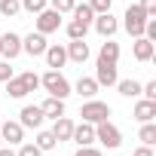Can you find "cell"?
Wrapping results in <instances>:
<instances>
[{
  "label": "cell",
  "instance_id": "cell-1",
  "mask_svg": "<svg viewBox=\"0 0 156 156\" xmlns=\"http://www.w3.org/2000/svg\"><path fill=\"white\" fill-rule=\"evenodd\" d=\"M40 86H43L52 98H67V95H70V83L64 80V73H61V70H52V67L40 76Z\"/></svg>",
  "mask_w": 156,
  "mask_h": 156
},
{
  "label": "cell",
  "instance_id": "cell-2",
  "mask_svg": "<svg viewBox=\"0 0 156 156\" xmlns=\"http://www.w3.org/2000/svg\"><path fill=\"white\" fill-rule=\"evenodd\" d=\"M95 141L104 144L107 150H116V147L122 144V132H119L110 119H101V122H95Z\"/></svg>",
  "mask_w": 156,
  "mask_h": 156
},
{
  "label": "cell",
  "instance_id": "cell-3",
  "mask_svg": "<svg viewBox=\"0 0 156 156\" xmlns=\"http://www.w3.org/2000/svg\"><path fill=\"white\" fill-rule=\"evenodd\" d=\"M144 25H147V12L138 3H132L122 16V28L129 31V37H144Z\"/></svg>",
  "mask_w": 156,
  "mask_h": 156
},
{
  "label": "cell",
  "instance_id": "cell-4",
  "mask_svg": "<svg viewBox=\"0 0 156 156\" xmlns=\"http://www.w3.org/2000/svg\"><path fill=\"white\" fill-rule=\"evenodd\" d=\"M110 113H113L110 104H104V101H98V98H89V101L80 107V116H83L86 122H92V126L101 122V119H110Z\"/></svg>",
  "mask_w": 156,
  "mask_h": 156
},
{
  "label": "cell",
  "instance_id": "cell-5",
  "mask_svg": "<svg viewBox=\"0 0 156 156\" xmlns=\"http://www.w3.org/2000/svg\"><path fill=\"white\" fill-rule=\"evenodd\" d=\"M61 28V12H55L52 6H46L43 12H37V31L40 34H55Z\"/></svg>",
  "mask_w": 156,
  "mask_h": 156
},
{
  "label": "cell",
  "instance_id": "cell-6",
  "mask_svg": "<svg viewBox=\"0 0 156 156\" xmlns=\"http://www.w3.org/2000/svg\"><path fill=\"white\" fill-rule=\"evenodd\" d=\"M95 80H98V86H116V80H119L116 61H104V58H98V64H95Z\"/></svg>",
  "mask_w": 156,
  "mask_h": 156
},
{
  "label": "cell",
  "instance_id": "cell-7",
  "mask_svg": "<svg viewBox=\"0 0 156 156\" xmlns=\"http://www.w3.org/2000/svg\"><path fill=\"white\" fill-rule=\"evenodd\" d=\"M0 55H3L6 61L19 58V55H22V37H19V34H12V31L0 34Z\"/></svg>",
  "mask_w": 156,
  "mask_h": 156
},
{
  "label": "cell",
  "instance_id": "cell-8",
  "mask_svg": "<svg viewBox=\"0 0 156 156\" xmlns=\"http://www.w3.org/2000/svg\"><path fill=\"white\" fill-rule=\"evenodd\" d=\"M0 138H3L9 147L12 144H22L25 141V126L19 119H3V122H0Z\"/></svg>",
  "mask_w": 156,
  "mask_h": 156
},
{
  "label": "cell",
  "instance_id": "cell-9",
  "mask_svg": "<svg viewBox=\"0 0 156 156\" xmlns=\"http://www.w3.org/2000/svg\"><path fill=\"white\" fill-rule=\"evenodd\" d=\"M46 46H49V43H46V34H40V31H31L28 37H22V52H28V55H34V58L43 55Z\"/></svg>",
  "mask_w": 156,
  "mask_h": 156
},
{
  "label": "cell",
  "instance_id": "cell-10",
  "mask_svg": "<svg viewBox=\"0 0 156 156\" xmlns=\"http://www.w3.org/2000/svg\"><path fill=\"white\" fill-rule=\"evenodd\" d=\"M43 110H40V104H25L22 107V113H19V122L25 126V129H40L43 126Z\"/></svg>",
  "mask_w": 156,
  "mask_h": 156
},
{
  "label": "cell",
  "instance_id": "cell-11",
  "mask_svg": "<svg viewBox=\"0 0 156 156\" xmlns=\"http://www.w3.org/2000/svg\"><path fill=\"white\" fill-rule=\"evenodd\" d=\"M70 141L76 144V147H86V144H95V126L92 122H80V126H76L73 122V135H70Z\"/></svg>",
  "mask_w": 156,
  "mask_h": 156
},
{
  "label": "cell",
  "instance_id": "cell-12",
  "mask_svg": "<svg viewBox=\"0 0 156 156\" xmlns=\"http://www.w3.org/2000/svg\"><path fill=\"white\" fill-rule=\"evenodd\" d=\"M92 25H95V31H98V34H101L104 40H107V37H113V34L119 31V22H116V19H113L110 12H98Z\"/></svg>",
  "mask_w": 156,
  "mask_h": 156
},
{
  "label": "cell",
  "instance_id": "cell-13",
  "mask_svg": "<svg viewBox=\"0 0 156 156\" xmlns=\"http://www.w3.org/2000/svg\"><path fill=\"white\" fill-rule=\"evenodd\" d=\"M43 58H46V67H52V70H58V67H64V61H67V52H64V46H58V43H52V46H46V52H43Z\"/></svg>",
  "mask_w": 156,
  "mask_h": 156
},
{
  "label": "cell",
  "instance_id": "cell-14",
  "mask_svg": "<svg viewBox=\"0 0 156 156\" xmlns=\"http://www.w3.org/2000/svg\"><path fill=\"white\" fill-rule=\"evenodd\" d=\"M64 52H67V61H76V64H83V61L89 58V46H86V40H70V43L64 46Z\"/></svg>",
  "mask_w": 156,
  "mask_h": 156
},
{
  "label": "cell",
  "instance_id": "cell-15",
  "mask_svg": "<svg viewBox=\"0 0 156 156\" xmlns=\"http://www.w3.org/2000/svg\"><path fill=\"white\" fill-rule=\"evenodd\" d=\"M73 89H76V95H80V98H86V101H89V98H95V95H98V89H101V86H98L95 76H80Z\"/></svg>",
  "mask_w": 156,
  "mask_h": 156
},
{
  "label": "cell",
  "instance_id": "cell-16",
  "mask_svg": "<svg viewBox=\"0 0 156 156\" xmlns=\"http://www.w3.org/2000/svg\"><path fill=\"white\" fill-rule=\"evenodd\" d=\"M135 119H138V122H153V119H156V101L141 98V101L135 104Z\"/></svg>",
  "mask_w": 156,
  "mask_h": 156
},
{
  "label": "cell",
  "instance_id": "cell-17",
  "mask_svg": "<svg viewBox=\"0 0 156 156\" xmlns=\"http://www.w3.org/2000/svg\"><path fill=\"white\" fill-rule=\"evenodd\" d=\"M52 135H55V141L61 144V141H70V135H73V119L70 116H58L55 119V126L49 129Z\"/></svg>",
  "mask_w": 156,
  "mask_h": 156
},
{
  "label": "cell",
  "instance_id": "cell-18",
  "mask_svg": "<svg viewBox=\"0 0 156 156\" xmlns=\"http://www.w3.org/2000/svg\"><path fill=\"white\" fill-rule=\"evenodd\" d=\"M40 110H43V116H49V119H58V116H64V98H46L43 104H40Z\"/></svg>",
  "mask_w": 156,
  "mask_h": 156
},
{
  "label": "cell",
  "instance_id": "cell-19",
  "mask_svg": "<svg viewBox=\"0 0 156 156\" xmlns=\"http://www.w3.org/2000/svg\"><path fill=\"white\" fill-rule=\"evenodd\" d=\"M132 52H135V58H138V61H153V43H150L147 37H135Z\"/></svg>",
  "mask_w": 156,
  "mask_h": 156
},
{
  "label": "cell",
  "instance_id": "cell-20",
  "mask_svg": "<svg viewBox=\"0 0 156 156\" xmlns=\"http://www.w3.org/2000/svg\"><path fill=\"white\" fill-rule=\"evenodd\" d=\"M70 12H73V19H76V22H83V25H89V28H92L95 12H92V6H89V3H73V9H70Z\"/></svg>",
  "mask_w": 156,
  "mask_h": 156
},
{
  "label": "cell",
  "instance_id": "cell-21",
  "mask_svg": "<svg viewBox=\"0 0 156 156\" xmlns=\"http://www.w3.org/2000/svg\"><path fill=\"white\" fill-rule=\"evenodd\" d=\"M116 89L122 98H138L141 95V83L138 80H116Z\"/></svg>",
  "mask_w": 156,
  "mask_h": 156
},
{
  "label": "cell",
  "instance_id": "cell-22",
  "mask_svg": "<svg viewBox=\"0 0 156 156\" xmlns=\"http://www.w3.org/2000/svg\"><path fill=\"white\" fill-rule=\"evenodd\" d=\"M98 58H104V61H119V43H113V37H107V43H101Z\"/></svg>",
  "mask_w": 156,
  "mask_h": 156
},
{
  "label": "cell",
  "instance_id": "cell-23",
  "mask_svg": "<svg viewBox=\"0 0 156 156\" xmlns=\"http://www.w3.org/2000/svg\"><path fill=\"white\" fill-rule=\"evenodd\" d=\"M138 141L153 147L156 144V122H141V132H138Z\"/></svg>",
  "mask_w": 156,
  "mask_h": 156
},
{
  "label": "cell",
  "instance_id": "cell-24",
  "mask_svg": "<svg viewBox=\"0 0 156 156\" xmlns=\"http://www.w3.org/2000/svg\"><path fill=\"white\" fill-rule=\"evenodd\" d=\"M6 95H9V98H16V101L28 95V89H25V83L19 80V76H12V80H6Z\"/></svg>",
  "mask_w": 156,
  "mask_h": 156
},
{
  "label": "cell",
  "instance_id": "cell-25",
  "mask_svg": "<svg viewBox=\"0 0 156 156\" xmlns=\"http://www.w3.org/2000/svg\"><path fill=\"white\" fill-rule=\"evenodd\" d=\"M86 34H89V25H83V22L73 19V22L67 25V37H70V40H86Z\"/></svg>",
  "mask_w": 156,
  "mask_h": 156
},
{
  "label": "cell",
  "instance_id": "cell-26",
  "mask_svg": "<svg viewBox=\"0 0 156 156\" xmlns=\"http://www.w3.org/2000/svg\"><path fill=\"white\" fill-rule=\"evenodd\" d=\"M19 12H22V3H19V0H0V16L16 19Z\"/></svg>",
  "mask_w": 156,
  "mask_h": 156
},
{
  "label": "cell",
  "instance_id": "cell-27",
  "mask_svg": "<svg viewBox=\"0 0 156 156\" xmlns=\"http://www.w3.org/2000/svg\"><path fill=\"white\" fill-rule=\"evenodd\" d=\"M19 80L25 83V89H28V95H31L34 89H40V76H37L34 70H25V73H19Z\"/></svg>",
  "mask_w": 156,
  "mask_h": 156
},
{
  "label": "cell",
  "instance_id": "cell-28",
  "mask_svg": "<svg viewBox=\"0 0 156 156\" xmlns=\"http://www.w3.org/2000/svg\"><path fill=\"white\" fill-rule=\"evenodd\" d=\"M34 144H37L40 150H52L58 141H55V135H52V132H37V141H34Z\"/></svg>",
  "mask_w": 156,
  "mask_h": 156
},
{
  "label": "cell",
  "instance_id": "cell-29",
  "mask_svg": "<svg viewBox=\"0 0 156 156\" xmlns=\"http://www.w3.org/2000/svg\"><path fill=\"white\" fill-rule=\"evenodd\" d=\"M19 3H22V9L31 12V16H37V12L46 9V0H19Z\"/></svg>",
  "mask_w": 156,
  "mask_h": 156
},
{
  "label": "cell",
  "instance_id": "cell-30",
  "mask_svg": "<svg viewBox=\"0 0 156 156\" xmlns=\"http://www.w3.org/2000/svg\"><path fill=\"white\" fill-rule=\"evenodd\" d=\"M16 156H43V150H40V147H37L34 141H31V144H28V141H22V144H19V153H16Z\"/></svg>",
  "mask_w": 156,
  "mask_h": 156
},
{
  "label": "cell",
  "instance_id": "cell-31",
  "mask_svg": "<svg viewBox=\"0 0 156 156\" xmlns=\"http://www.w3.org/2000/svg\"><path fill=\"white\" fill-rule=\"evenodd\" d=\"M73 3H76V0H49V6H52L55 12H61V16H64V12H70V9H73Z\"/></svg>",
  "mask_w": 156,
  "mask_h": 156
},
{
  "label": "cell",
  "instance_id": "cell-32",
  "mask_svg": "<svg viewBox=\"0 0 156 156\" xmlns=\"http://www.w3.org/2000/svg\"><path fill=\"white\" fill-rule=\"evenodd\" d=\"M89 6H92V12H95V16H98V12H110L113 0H89Z\"/></svg>",
  "mask_w": 156,
  "mask_h": 156
},
{
  "label": "cell",
  "instance_id": "cell-33",
  "mask_svg": "<svg viewBox=\"0 0 156 156\" xmlns=\"http://www.w3.org/2000/svg\"><path fill=\"white\" fill-rule=\"evenodd\" d=\"M12 76H16V70L9 67V61L3 58V61H0V83H6V80H12Z\"/></svg>",
  "mask_w": 156,
  "mask_h": 156
},
{
  "label": "cell",
  "instance_id": "cell-34",
  "mask_svg": "<svg viewBox=\"0 0 156 156\" xmlns=\"http://www.w3.org/2000/svg\"><path fill=\"white\" fill-rule=\"evenodd\" d=\"M141 95H144V98H150V101H156V80L144 83V86H141Z\"/></svg>",
  "mask_w": 156,
  "mask_h": 156
},
{
  "label": "cell",
  "instance_id": "cell-35",
  "mask_svg": "<svg viewBox=\"0 0 156 156\" xmlns=\"http://www.w3.org/2000/svg\"><path fill=\"white\" fill-rule=\"evenodd\" d=\"M144 12H147V19H156V0H141L138 3Z\"/></svg>",
  "mask_w": 156,
  "mask_h": 156
},
{
  "label": "cell",
  "instance_id": "cell-36",
  "mask_svg": "<svg viewBox=\"0 0 156 156\" xmlns=\"http://www.w3.org/2000/svg\"><path fill=\"white\" fill-rule=\"evenodd\" d=\"M73 156H101V150L98 147H92V144H86V147H76V153Z\"/></svg>",
  "mask_w": 156,
  "mask_h": 156
},
{
  "label": "cell",
  "instance_id": "cell-37",
  "mask_svg": "<svg viewBox=\"0 0 156 156\" xmlns=\"http://www.w3.org/2000/svg\"><path fill=\"white\" fill-rule=\"evenodd\" d=\"M132 156H156V153H153V147H147V144H141V147H138V150H135Z\"/></svg>",
  "mask_w": 156,
  "mask_h": 156
},
{
  "label": "cell",
  "instance_id": "cell-38",
  "mask_svg": "<svg viewBox=\"0 0 156 156\" xmlns=\"http://www.w3.org/2000/svg\"><path fill=\"white\" fill-rule=\"evenodd\" d=\"M0 156H16V153H12L9 147H0Z\"/></svg>",
  "mask_w": 156,
  "mask_h": 156
},
{
  "label": "cell",
  "instance_id": "cell-39",
  "mask_svg": "<svg viewBox=\"0 0 156 156\" xmlns=\"http://www.w3.org/2000/svg\"><path fill=\"white\" fill-rule=\"evenodd\" d=\"M0 147H3V138H0Z\"/></svg>",
  "mask_w": 156,
  "mask_h": 156
},
{
  "label": "cell",
  "instance_id": "cell-40",
  "mask_svg": "<svg viewBox=\"0 0 156 156\" xmlns=\"http://www.w3.org/2000/svg\"><path fill=\"white\" fill-rule=\"evenodd\" d=\"M0 122H3V119H0Z\"/></svg>",
  "mask_w": 156,
  "mask_h": 156
}]
</instances>
